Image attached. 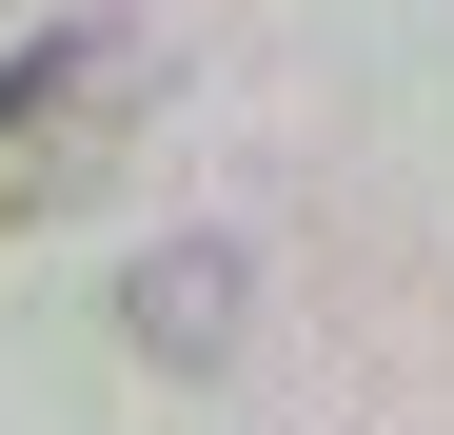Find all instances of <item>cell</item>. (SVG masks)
<instances>
[{
	"label": "cell",
	"instance_id": "1",
	"mask_svg": "<svg viewBox=\"0 0 454 435\" xmlns=\"http://www.w3.org/2000/svg\"><path fill=\"white\" fill-rule=\"evenodd\" d=\"M138 80H159V59H138L119 20H59V40H20V59H0V198H59V178H80L99 159V119L138 99Z\"/></svg>",
	"mask_w": 454,
	"mask_h": 435
},
{
	"label": "cell",
	"instance_id": "2",
	"mask_svg": "<svg viewBox=\"0 0 454 435\" xmlns=\"http://www.w3.org/2000/svg\"><path fill=\"white\" fill-rule=\"evenodd\" d=\"M119 336L159 356V376H217V356H238V238H159L119 277Z\"/></svg>",
	"mask_w": 454,
	"mask_h": 435
}]
</instances>
